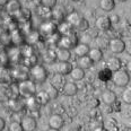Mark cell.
<instances>
[{
    "instance_id": "cell-1",
    "label": "cell",
    "mask_w": 131,
    "mask_h": 131,
    "mask_svg": "<svg viewBox=\"0 0 131 131\" xmlns=\"http://www.w3.org/2000/svg\"><path fill=\"white\" fill-rule=\"evenodd\" d=\"M18 93H19V96L24 98L35 96V94H36V85L31 79L21 80L18 84Z\"/></svg>"
},
{
    "instance_id": "cell-2",
    "label": "cell",
    "mask_w": 131,
    "mask_h": 131,
    "mask_svg": "<svg viewBox=\"0 0 131 131\" xmlns=\"http://www.w3.org/2000/svg\"><path fill=\"white\" fill-rule=\"evenodd\" d=\"M28 75L31 77V80H33L34 83H44L48 78V72H46L45 68L37 63L31 67Z\"/></svg>"
},
{
    "instance_id": "cell-3",
    "label": "cell",
    "mask_w": 131,
    "mask_h": 131,
    "mask_svg": "<svg viewBox=\"0 0 131 131\" xmlns=\"http://www.w3.org/2000/svg\"><path fill=\"white\" fill-rule=\"evenodd\" d=\"M112 79H113V83L118 87H125L130 83V76L128 71H125L124 69H120L118 71H114L112 73Z\"/></svg>"
},
{
    "instance_id": "cell-4",
    "label": "cell",
    "mask_w": 131,
    "mask_h": 131,
    "mask_svg": "<svg viewBox=\"0 0 131 131\" xmlns=\"http://www.w3.org/2000/svg\"><path fill=\"white\" fill-rule=\"evenodd\" d=\"M78 43V37L77 35L75 34V32H71L69 33L68 35H62L60 37L58 44H59V48H63V49H70L75 48V45Z\"/></svg>"
},
{
    "instance_id": "cell-5",
    "label": "cell",
    "mask_w": 131,
    "mask_h": 131,
    "mask_svg": "<svg viewBox=\"0 0 131 131\" xmlns=\"http://www.w3.org/2000/svg\"><path fill=\"white\" fill-rule=\"evenodd\" d=\"M39 33L44 36H50V35L57 33V24L53 20H44L40 25Z\"/></svg>"
},
{
    "instance_id": "cell-6",
    "label": "cell",
    "mask_w": 131,
    "mask_h": 131,
    "mask_svg": "<svg viewBox=\"0 0 131 131\" xmlns=\"http://www.w3.org/2000/svg\"><path fill=\"white\" fill-rule=\"evenodd\" d=\"M108 49L112 53L114 54H119L122 53L125 50V43L123 40L121 39H112L108 41Z\"/></svg>"
},
{
    "instance_id": "cell-7",
    "label": "cell",
    "mask_w": 131,
    "mask_h": 131,
    "mask_svg": "<svg viewBox=\"0 0 131 131\" xmlns=\"http://www.w3.org/2000/svg\"><path fill=\"white\" fill-rule=\"evenodd\" d=\"M23 131H34L37 127V122L33 115H25L20 120Z\"/></svg>"
},
{
    "instance_id": "cell-8",
    "label": "cell",
    "mask_w": 131,
    "mask_h": 131,
    "mask_svg": "<svg viewBox=\"0 0 131 131\" xmlns=\"http://www.w3.org/2000/svg\"><path fill=\"white\" fill-rule=\"evenodd\" d=\"M54 52H56V58L59 62H68L71 58L70 50H68V49L58 48L54 50Z\"/></svg>"
},
{
    "instance_id": "cell-9",
    "label": "cell",
    "mask_w": 131,
    "mask_h": 131,
    "mask_svg": "<svg viewBox=\"0 0 131 131\" xmlns=\"http://www.w3.org/2000/svg\"><path fill=\"white\" fill-rule=\"evenodd\" d=\"M63 124H64V120L61 115H59V114H53V115H51L50 119H49V125H50V128H52V129L60 130L63 127Z\"/></svg>"
},
{
    "instance_id": "cell-10",
    "label": "cell",
    "mask_w": 131,
    "mask_h": 131,
    "mask_svg": "<svg viewBox=\"0 0 131 131\" xmlns=\"http://www.w3.org/2000/svg\"><path fill=\"white\" fill-rule=\"evenodd\" d=\"M21 9V4L19 0H9L6 4V10L9 15L15 16Z\"/></svg>"
},
{
    "instance_id": "cell-11",
    "label": "cell",
    "mask_w": 131,
    "mask_h": 131,
    "mask_svg": "<svg viewBox=\"0 0 131 131\" xmlns=\"http://www.w3.org/2000/svg\"><path fill=\"white\" fill-rule=\"evenodd\" d=\"M71 69H72V64L69 63V61L68 62H58L56 66L57 73H59V75H61V76L69 75Z\"/></svg>"
},
{
    "instance_id": "cell-12",
    "label": "cell",
    "mask_w": 131,
    "mask_h": 131,
    "mask_svg": "<svg viewBox=\"0 0 131 131\" xmlns=\"http://www.w3.org/2000/svg\"><path fill=\"white\" fill-rule=\"evenodd\" d=\"M111 26H112L111 21L108 19V17H106V16H101V17H98L96 19V27L100 31L107 32L111 28Z\"/></svg>"
},
{
    "instance_id": "cell-13",
    "label": "cell",
    "mask_w": 131,
    "mask_h": 131,
    "mask_svg": "<svg viewBox=\"0 0 131 131\" xmlns=\"http://www.w3.org/2000/svg\"><path fill=\"white\" fill-rule=\"evenodd\" d=\"M106 66H107V69L111 70L112 72L114 71H118L122 68V62L121 60L119 58H116V57H111V58H108L107 62H106Z\"/></svg>"
},
{
    "instance_id": "cell-14",
    "label": "cell",
    "mask_w": 131,
    "mask_h": 131,
    "mask_svg": "<svg viewBox=\"0 0 131 131\" xmlns=\"http://www.w3.org/2000/svg\"><path fill=\"white\" fill-rule=\"evenodd\" d=\"M78 92V87L73 81H68V83H64L63 87H62V93L67 96H73L76 95Z\"/></svg>"
},
{
    "instance_id": "cell-15",
    "label": "cell",
    "mask_w": 131,
    "mask_h": 131,
    "mask_svg": "<svg viewBox=\"0 0 131 131\" xmlns=\"http://www.w3.org/2000/svg\"><path fill=\"white\" fill-rule=\"evenodd\" d=\"M10 40H12V43L17 46L21 45L24 43V41H25V35H24V33L19 31V29H16V31H14L12 33V36H10Z\"/></svg>"
},
{
    "instance_id": "cell-16",
    "label": "cell",
    "mask_w": 131,
    "mask_h": 131,
    "mask_svg": "<svg viewBox=\"0 0 131 131\" xmlns=\"http://www.w3.org/2000/svg\"><path fill=\"white\" fill-rule=\"evenodd\" d=\"M73 51H75V54L77 57H84V56H87L89 52V46L88 44H85V43H77L73 48Z\"/></svg>"
},
{
    "instance_id": "cell-17",
    "label": "cell",
    "mask_w": 131,
    "mask_h": 131,
    "mask_svg": "<svg viewBox=\"0 0 131 131\" xmlns=\"http://www.w3.org/2000/svg\"><path fill=\"white\" fill-rule=\"evenodd\" d=\"M87 56L91 58L93 62H100L103 59V51L100 48H94V49H89V52Z\"/></svg>"
},
{
    "instance_id": "cell-18",
    "label": "cell",
    "mask_w": 131,
    "mask_h": 131,
    "mask_svg": "<svg viewBox=\"0 0 131 131\" xmlns=\"http://www.w3.org/2000/svg\"><path fill=\"white\" fill-rule=\"evenodd\" d=\"M72 28L73 27L70 25V24H68L66 20L61 21V23H59V25H57V32H58L61 36L62 35H68L69 33L73 32Z\"/></svg>"
},
{
    "instance_id": "cell-19",
    "label": "cell",
    "mask_w": 131,
    "mask_h": 131,
    "mask_svg": "<svg viewBox=\"0 0 131 131\" xmlns=\"http://www.w3.org/2000/svg\"><path fill=\"white\" fill-rule=\"evenodd\" d=\"M69 75L73 81H80L85 77V70L79 67H76V68H72Z\"/></svg>"
},
{
    "instance_id": "cell-20",
    "label": "cell",
    "mask_w": 131,
    "mask_h": 131,
    "mask_svg": "<svg viewBox=\"0 0 131 131\" xmlns=\"http://www.w3.org/2000/svg\"><path fill=\"white\" fill-rule=\"evenodd\" d=\"M102 101L107 105H112L116 102V94L112 91H105L102 94Z\"/></svg>"
},
{
    "instance_id": "cell-21",
    "label": "cell",
    "mask_w": 131,
    "mask_h": 131,
    "mask_svg": "<svg viewBox=\"0 0 131 131\" xmlns=\"http://www.w3.org/2000/svg\"><path fill=\"white\" fill-rule=\"evenodd\" d=\"M25 40L27 41V43L31 45L37 44L39 42H41V34L37 31H31L25 36Z\"/></svg>"
},
{
    "instance_id": "cell-22",
    "label": "cell",
    "mask_w": 131,
    "mask_h": 131,
    "mask_svg": "<svg viewBox=\"0 0 131 131\" xmlns=\"http://www.w3.org/2000/svg\"><path fill=\"white\" fill-rule=\"evenodd\" d=\"M12 98L10 86L6 84H0V101H8Z\"/></svg>"
},
{
    "instance_id": "cell-23",
    "label": "cell",
    "mask_w": 131,
    "mask_h": 131,
    "mask_svg": "<svg viewBox=\"0 0 131 131\" xmlns=\"http://www.w3.org/2000/svg\"><path fill=\"white\" fill-rule=\"evenodd\" d=\"M93 64H94V62L91 60L88 56H84V57H80V58L78 59V66L79 68H81V69H89V68L93 67Z\"/></svg>"
},
{
    "instance_id": "cell-24",
    "label": "cell",
    "mask_w": 131,
    "mask_h": 131,
    "mask_svg": "<svg viewBox=\"0 0 131 131\" xmlns=\"http://www.w3.org/2000/svg\"><path fill=\"white\" fill-rule=\"evenodd\" d=\"M31 12H29L28 9H26V8H21V9L16 14L15 16H17V19L19 21H23V23H27V21H29L31 19Z\"/></svg>"
},
{
    "instance_id": "cell-25",
    "label": "cell",
    "mask_w": 131,
    "mask_h": 131,
    "mask_svg": "<svg viewBox=\"0 0 131 131\" xmlns=\"http://www.w3.org/2000/svg\"><path fill=\"white\" fill-rule=\"evenodd\" d=\"M8 104H9V107L15 112H19V111L23 110V107H24V103L20 102V101L18 100V97L8 100Z\"/></svg>"
},
{
    "instance_id": "cell-26",
    "label": "cell",
    "mask_w": 131,
    "mask_h": 131,
    "mask_svg": "<svg viewBox=\"0 0 131 131\" xmlns=\"http://www.w3.org/2000/svg\"><path fill=\"white\" fill-rule=\"evenodd\" d=\"M81 16L79 15V14L77 12H72L70 14H68L67 18H66V21H67L68 24H70L72 27H76V25L78 24V21L80 20Z\"/></svg>"
},
{
    "instance_id": "cell-27",
    "label": "cell",
    "mask_w": 131,
    "mask_h": 131,
    "mask_svg": "<svg viewBox=\"0 0 131 131\" xmlns=\"http://www.w3.org/2000/svg\"><path fill=\"white\" fill-rule=\"evenodd\" d=\"M100 8L104 12H112L115 8L114 0H100Z\"/></svg>"
},
{
    "instance_id": "cell-28",
    "label": "cell",
    "mask_w": 131,
    "mask_h": 131,
    "mask_svg": "<svg viewBox=\"0 0 131 131\" xmlns=\"http://www.w3.org/2000/svg\"><path fill=\"white\" fill-rule=\"evenodd\" d=\"M26 105L28 106L32 111H34V112H37L40 110V107H41V104L37 102V100H36V97H35V96L26 98Z\"/></svg>"
},
{
    "instance_id": "cell-29",
    "label": "cell",
    "mask_w": 131,
    "mask_h": 131,
    "mask_svg": "<svg viewBox=\"0 0 131 131\" xmlns=\"http://www.w3.org/2000/svg\"><path fill=\"white\" fill-rule=\"evenodd\" d=\"M43 60H44L45 62H48V63H52L57 60L56 58V52H54V50L52 49H49V50H46L44 53H43Z\"/></svg>"
},
{
    "instance_id": "cell-30",
    "label": "cell",
    "mask_w": 131,
    "mask_h": 131,
    "mask_svg": "<svg viewBox=\"0 0 131 131\" xmlns=\"http://www.w3.org/2000/svg\"><path fill=\"white\" fill-rule=\"evenodd\" d=\"M45 93L48 94L49 100H56L59 95V89L56 88L53 85H49L45 89Z\"/></svg>"
},
{
    "instance_id": "cell-31",
    "label": "cell",
    "mask_w": 131,
    "mask_h": 131,
    "mask_svg": "<svg viewBox=\"0 0 131 131\" xmlns=\"http://www.w3.org/2000/svg\"><path fill=\"white\" fill-rule=\"evenodd\" d=\"M64 76H61V75H59V73H57L56 76L53 77V80H52V84L51 85H53L56 88H60V87H63L64 85V79H63Z\"/></svg>"
},
{
    "instance_id": "cell-32",
    "label": "cell",
    "mask_w": 131,
    "mask_h": 131,
    "mask_svg": "<svg viewBox=\"0 0 131 131\" xmlns=\"http://www.w3.org/2000/svg\"><path fill=\"white\" fill-rule=\"evenodd\" d=\"M51 17H52L53 20L58 21V23H61V21H63V19H64L63 13L60 9H56V10H53V12H51Z\"/></svg>"
},
{
    "instance_id": "cell-33",
    "label": "cell",
    "mask_w": 131,
    "mask_h": 131,
    "mask_svg": "<svg viewBox=\"0 0 131 131\" xmlns=\"http://www.w3.org/2000/svg\"><path fill=\"white\" fill-rule=\"evenodd\" d=\"M112 72L111 70H108L107 68H105V69H102L100 72H98V78L101 79V80H108V79H111L112 78Z\"/></svg>"
},
{
    "instance_id": "cell-34",
    "label": "cell",
    "mask_w": 131,
    "mask_h": 131,
    "mask_svg": "<svg viewBox=\"0 0 131 131\" xmlns=\"http://www.w3.org/2000/svg\"><path fill=\"white\" fill-rule=\"evenodd\" d=\"M88 27H89V23H88V20H86L85 18H83L81 17L80 18V20L78 21V24L76 25V28L78 29V31H80V32H85L88 29Z\"/></svg>"
},
{
    "instance_id": "cell-35",
    "label": "cell",
    "mask_w": 131,
    "mask_h": 131,
    "mask_svg": "<svg viewBox=\"0 0 131 131\" xmlns=\"http://www.w3.org/2000/svg\"><path fill=\"white\" fill-rule=\"evenodd\" d=\"M35 97H36V100H37V102L40 103L41 105L42 104H46V103L49 102V96H48V94L44 92H40L39 94H35Z\"/></svg>"
},
{
    "instance_id": "cell-36",
    "label": "cell",
    "mask_w": 131,
    "mask_h": 131,
    "mask_svg": "<svg viewBox=\"0 0 131 131\" xmlns=\"http://www.w3.org/2000/svg\"><path fill=\"white\" fill-rule=\"evenodd\" d=\"M122 100L127 104H130L131 103V88L129 86H125V89H124L123 94H122Z\"/></svg>"
},
{
    "instance_id": "cell-37",
    "label": "cell",
    "mask_w": 131,
    "mask_h": 131,
    "mask_svg": "<svg viewBox=\"0 0 131 131\" xmlns=\"http://www.w3.org/2000/svg\"><path fill=\"white\" fill-rule=\"evenodd\" d=\"M41 4L44 8L52 9V8L57 6V0H41Z\"/></svg>"
},
{
    "instance_id": "cell-38",
    "label": "cell",
    "mask_w": 131,
    "mask_h": 131,
    "mask_svg": "<svg viewBox=\"0 0 131 131\" xmlns=\"http://www.w3.org/2000/svg\"><path fill=\"white\" fill-rule=\"evenodd\" d=\"M8 129H9V131H23L20 122H18V121H12Z\"/></svg>"
},
{
    "instance_id": "cell-39",
    "label": "cell",
    "mask_w": 131,
    "mask_h": 131,
    "mask_svg": "<svg viewBox=\"0 0 131 131\" xmlns=\"http://www.w3.org/2000/svg\"><path fill=\"white\" fill-rule=\"evenodd\" d=\"M108 19H110L111 24H118L120 21V16L116 15V14H112L110 17H108Z\"/></svg>"
},
{
    "instance_id": "cell-40",
    "label": "cell",
    "mask_w": 131,
    "mask_h": 131,
    "mask_svg": "<svg viewBox=\"0 0 131 131\" xmlns=\"http://www.w3.org/2000/svg\"><path fill=\"white\" fill-rule=\"evenodd\" d=\"M5 128H6V121L2 118H0V131H4Z\"/></svg>"
},
{
    "instance_id": "cell-41",
    "label": "cell",
    "mask_w": 131,
    "mask_h": 131,
    "mask_svg": "<svg viewBox=\"0 0 131 131\" xmlns=\"http://www.w3.org/2000/svg\"><path fill=\"white\" fill-rule=\"evenodd\" d=\"M9 0H0V6H6V4Z\"/></svg>"
},
{
    "instance_id": "cell-42",
    "label": "cell",
    "mask_w": 131,
    "mask_h": 131,
    "mask_svg": "<svg viewBox=\"0 0 131 131\" xmlns=\"http://www.w3.org/2000/svg\"><path fill=\"white\" fill-rule=\"evenodd\" d=\"M48 131H60V130H58V129H52V128H51V129H49Z\"/></svg>"
},
{
    "instance_id": "cell-43",
    "label": "cell",
    "mask_w": 131,
    "mask_h": 131,
    "mask_svg": "<svg viewBox=\"0 0 131 131\" xmlns=\"http://www.w3.org/2000/svg\"><path fill=\"white\" fill-rule=\"evenodd\" d=\"M119 1H120V2H125L127 0H119Z\"/></svg>"
},
{
    "instance_id": "cell-44",
    "label": "cell",
    "mask_w": 131,
    "mask_h": 131,
    "mask_svg": "<svg viewBox=\"0 0 131 131\" xmlns=\"http://www.w3.org/2000/svg\"><path fill=\"white\" fill-rule=\"evenodd\" d=\"M72 1H78V0H72Z\"/></svg>"
}]
</instances>
